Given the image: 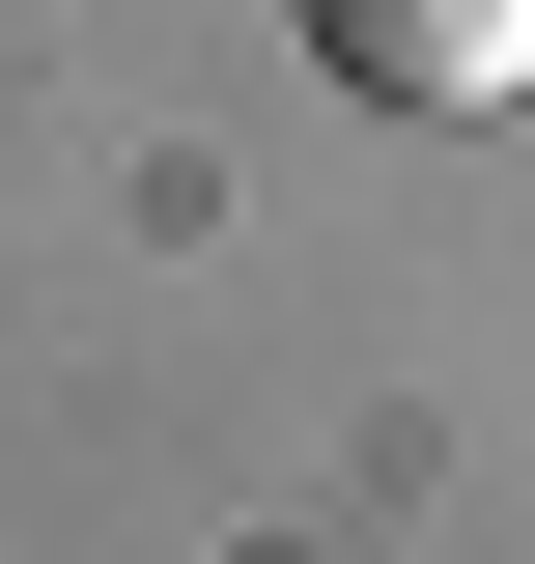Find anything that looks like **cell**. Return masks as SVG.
<instances>
[{
    "label": "cell",
    "instance_id": "cell-1",
    "mask_svg": "<svg viewBox=\"0 0 535 564\" xmlns=\"http://www.w3.org/2000/svg\"><path fill=\"white\" fill-rule=\"evenodd\" d=\"M282 29H310L367 113H507L535 85V0H282Z\"/></svg>",
    "mask_w": 535,
    "mask_h": 564
}]
</instances>
